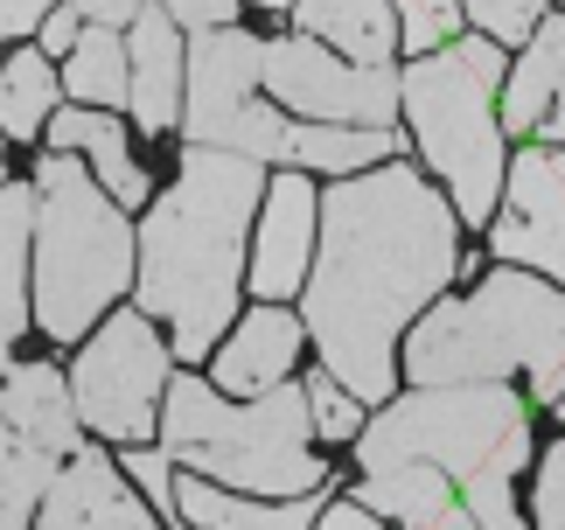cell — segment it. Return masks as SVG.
<instances>
[{"label":"cell","instance_id":"obj_1","mask_svg":"<svg viewBox=\"0 0 565 530\" xmlns=\"http://www.w3.org/2000/svg\"><path fill=\"white\" fill-rule=\"evenodd\" d=\"M468 273L461 216L419 168L384 161L321 195V245L300 286V321L321 349V370L363 398H398V336Z\"/></svg>","mask_w":565,"mask_h":530},{"label":"cell","instance_id":"obj_2","mask_svg":"<svg viewBox=\"0 0 565 530\" xmlns=\"http://www.w3.org/2000/svg\"><path fill=\"white\" fill-rule=\"evenodd\" d=\"M266 161L224 147H189L175 189L140 216V265L134 300L140 315L175 328V357H216L224 328L237 321V279H245V237L266 203Z\"/></svg>","mask_w":565,"mask_h":530},{"label":"cell","instance_id":"obj_3","mask_svg":"<svg viewBox=\"0 0 565 530\" xmlns=\"http://www.w3.org/2000/svg\"><path fill=\"white\" fill-rule=\"evenodd\" d=\"M531 378V405H565V286L495 265L468 300H440L405 336L412 384H503Z\"/></svg>","mask_w":565,"mask_h":530},{"label":"cell","instance_id":"obj_4","mask_svg":"<svg viewBox=\"0 0 565 530\" xmlns=\"http://www.w3.org/2000/svg\"><path fill=\"white\" fill-rule=\"evenodd\" d=\"M315 412H308V384H273L258 398H224L210 378H168L161 398V447L168 460L195 468L216 489H245V496H308L329 489V468L308 447Z\"/></svg>","mask_w":565,"mask_h":530},{"label":"cell","instance_id":"obj_5","mask_svg":"<svg viewBox=\"0 0 565 530\" xmlns=\"http://www.w3.org/2000/svg\"><path fill=\"white\" fill-rule=\"evenodd\" d=\"M503 42L489 35H454L440 50L412 56L398 77L412 140H419L426 168L447 182L461 224H495V210H503Z\"/></svg>","mask_w":565,"mask_h":530},{"label":"cell","instance_id":"obj_6","mask_svg":"<svg viewBox=\"0 0 565 530\" xmlns=\"http://www.w3.org/2000/svg\"><path fill=\"white\" fill-rule=\"evenodd\" d=\"M140 237L126 210L92 182L77 153H42L35 168V321L56 342H77L126 294Z\"/></svg>","mask_w":565,"mask_h":530},{"label":"cell","instance_id":"obj_7","mask_svg":"<svg viewBox=\"0 0 565 530\" xmlns=\"http://www.w3.org/2000/svg\"><path fill=\"white\" fill-rule=\"evenodd\" d=\"M356 460H363V475L426 460L454 489H468L489 468L524 475L531 468V398H516L510 384H412L356 433Z\"/></svg>","mask_w":565,"mask_h":530},{"label":"cell","instance_id":"obj_8","mask_svg":"<svg viewBox=\"0 0 565 530\" xmlns=\"http://www.w3.org/2000/svg\"><path fill=\"white\" fill-rule=\"evenodd\" d=\"M287 113L266 98V35L245 29H203L189 42V92L182 132L189 147H224L252 161H287Z\"/></svg>","mask_w":565,"mask_h":530},{"label":"cell","instance_id":"obj_9","mask_svg":"<svg viewBox=\"0 0 565 530\" xmlns=\"http://www.w3.org/2000/svg\"><path fill=\"white\" fill-rule=\"evenodd\" d=\"M77 418L105 439H147L161 433V398H168V349L154 336V315L126 307L84 342V357L71 370Z\"/></svg>","mask_w":565,"mask_h":530},{"label":"cell","instance_id":"obj_10","mask_svg":"<svg viewBox=\"0 0 565 530\" xmlns=\"http://www.w3.org/2000/svg\"><path fill=\"white\" fill-rule=\"evenodd\" d=\"M266 98H279L294 119H321V126H377L391 132V119L405 113L398 71H371V63L335 56L315 35H273L266 42Z\"/></svg>","mask_w":565,"mask_h":530},{"label":"cell","instance_id":"obj_11","mask_svg":"<svg viewBox=\"0 0 565 530\" xmlns=\"http://www.w3.org/2000/svg\"><path fill=\"white\" fill-rule=\"evenodd\" d=\"M489 252L503 265H524V273L565 286V147L531 140L510 161L503 210L489 224Z\"/></svg>","mask_w":565,"mask_h":530},{"label":"cell","instance_id":"obj_12","mask_svg":"<svg viewBox=\"0 0 565 530\" xmlns=\"http://www.w3.org/2000/svg\"><path fill=\"white\" fill-rule=\"evenodd\" d=\"M315 245H321V195L308 189V174L287 168L266 182V203H258V252L245 265L258 300H287L294 286H308L315 273Z\"/></svg>","mask_w":565,"mask_h":530},{"label":"cell","instance_id":"obj_13","mask_svg":"<svg viewBox=\"0 0 565 530\" xmlns=\"http://www.w3.org/2000/svg\"><path fill=\"white\" fill-rule=\"evenodd\" d=\"M35 523L42 530H161V517L126 489V475L98 447H77L71 460H56Z\"/></svg>","mask_w":565,"mask_h":530},{"label":"cell","instance_id":"obj_14","mask_svg":"<svg viewBox=\"0 0 565 530\" xmlns=\"http://www.w3.org/2000/svg\"><path fill=\"white\" fill-rule=\"evenodd\" d=\"M503 132L565 147V14H545L503 77Z\"/></svg>","mask_w":565,"mask_h":530},{"label":"cell","instance_id":"obj_15","mask_svg":"<svg viewBox=\"0 0 565 530\" xmlns=\"http://www.w3.org/2000/svg\"><path fill=\"white\" fill-rule=\"evenodd\" d=\"M300 342H308V321H294L279 300L252 307V315H237V336H231V342H216V357H210V384L224 391V398H258V391L287 384V378H294Z\"/></svg>","mask_w":565,"mask_h":530},{"label":"cell","instance_id":"obj_16","mask_svg":"<svg viewBox=\"0 0 565 530\" xmlns=\"http://www.w3.org/2000/svg\"><path fill=\"white\" fill-rule=\"evenodd\" d=\"M126 63H134V119L140 132H175L182 119V92H189V50H182V21L168 8H140L134 42H126Z\"/></svg>","mask_w":565,"mask_h":530},{"label":"cell","instance_id":"obj_17","mask_svg":"<svg viewBox=\"0 0 565 530\" xmlns=\"http://www.w3.org/2000/svg\"><path fill=\"white\" fill-rule=\"evenodd\" d=\"M0 412L35 454H50V460L77 454V412H71V384H63L56 363H14L8 391H0Z\"/></svg>","mask_w":565,"mask_h":530},{"label":"cell","instance_id":"obj_18","mask_svg":"<svg viewBox=\"0 0 565 530\" xmlns=\"http://www.w3.org/2000/svg\"><path fill=\"white\" fill-rule=\"evenodd\" d=\"M294 29L315 42H335V56L384 71L398 56V8L391 0H294Z\"/></svg>","mask_w":565,"mask_h":530},{"label":"cell","instance_id":"obj_19","mask_svg":"<svg viewBox=\"0 0 565 530\" xmlns=\"http://www.w3.org/2000/svg\"><path fill=\"white\" fill-rule=\"evenodd\" d=\"M50 147H56V153H84L119 210H140L147 195H154L147 168L126 153V126H119L113 113H77V105H63V113L50 119Z\"/></svg>","mask_w":565,"mask_h":530},{"label":"cell","instance_id":"obj_20","mask_svg":"<svg viewBox=\"0 0 565 530\" xmlns=\"http://www.w3.org/2000/svg\"><path fill=\"white\" fill-rule=\"evenodd\" d=\"M182 523L195 530H315V517L329 510V496L308 489V496H287V502H258V496H237V489H216V481H182Z\"/></svg>","mask_w":565,"mask_h":530},{"label":"cell","instance_id":"obj_21","mask_svg":"<svg viewBox=\"0 0 565 530\" xmlns=\"http://www.w3.org/2000/svg\"><path fill=\"white\" fill-rule=\"evenodd\" d=\"M29 245H35V189L0 182V384H8L14 336L29 328Z\"/></svg>","mask_w":565,"mask_h":530},{"label":"cell","instance_id":"obj_22","mask_svg":"<svg viewBox=\"0 0 565 530\" xmlns=\"http://www.w3.org/2000/svg\"><path fill=\"white\" fill-rule=\"evenodd\" d=\"M356 502H363V510H377L384 523H398V530H440V517L461 502V489H454L440 468H426V460H405V468L363 475Z\"/></svg>","mask_w":565,"mask_h":530},{"label":"cell","instance_id":"obj_23","mask_svg":"<svg viewBox=\"0 0 565 530\" xmlns=\"http://www.w3.org/2000/svg\"><path fill=\"white\" fill-rule=\"evenodd\" d=\"M398 147L377 126H321V119H294L287 126V168H321V174H363L384 168V153Z\"/></svg>","mask_w":565,"mask_h":530},{"label":"cell","instance_id":"obj_24","mask_svg":"<svg viewBox=\"0 0 565 530\" xmlns=\"http://www.w3.org/2000/svg\"><path fill=\"white\" fill-rule=\"evenodd\" d=\"M56 119V71L42 50H14L0 63V132L8 140H35Z\"/></svg>","mask_w":565,"mask_h":530},{"label":"cell","instance_id":"obj_25","mask_svg":"<svg viewBox=\"0 0 565 530\" xmlns=\"http://www.w3.org/2000/svg\"><path fill=\"white\" fill-rule=\"evenodd\" d=\"M63 92H71V98H92L98 113H105V105H126V98H134L126 35H119V29H92V21H84V35H77V50H71V77H63Z\"/></svg>","mask_w":565,"mask_h":530},{"label":"cell","instance_id":"obj_26","mask_svg":"<svg viewBox=\"0 0 565 530\" xmlns=\"http://www.w3.org/2000/svg\"><path fill=\"white\" fill-rule=\"evenodd\" d=\"M50 475H56V460L35 454L29 439L8 426V412H0V530H29L35 523Z\"/></svg>","mask_w":565,"mask_h":530},{"label":"cell","instance_id":"obj_27","mask_svg":"<svg viewBox=\"0 0 565 530\" xmlns=\"http://www.w3.org/2000/svg\"><path fill=\"white\" fill-rule=\"evenodd\" d=\"M545 8H552V0H461V14H468L489 42H503V50L531 42L537 21H545Z\"/></svg>","mask_w":565,"mask_h":530},{"label":"cell","instance_id":"obj_28","mask_svg":"<svg viewBox=\"0 0 565 530\" xmlns=\"http://www.w3.org/2000/svg\"><path fill=\"white\" fill-rule=\"evenodd\" d=\"M398 8V35H405V50H440V42L461 35V0H391Z\"/></svg>","mask_w":565,"mask_h":530},{"label":"cell","instance_id":"obj_29","mask_svg":"<svg viewBox=\"0 0 565 530\" xmlns=\"http://www.w3.org/2000/svg\"><path fill=\"white\" fill-rule=\"evenodd\" d=\"M308 412H315V433H329V439H356L371 418H363V398H350L329 370H315L308 378Z\"/></svg>","mask_w":565,"mask_h":530},{"label":"cell","instance_id":"obj_30","mask_svg":"<svg viewBox=\"0 0 565 530\" xmlns=\"http://www.w3.org/2000/svg\"><path fill=\"white\" fill-rule=\"evenodd\" d=\"M126 475L147 489V502H154L161 517H175L182 523V496H175V460H168V447H126Z\"/></svg>","mask_w":565,"mask_h":530},{"label":"cell","instance_id":"obj_31","mask_svg":"<svg viewBox=\"0 0 565 530\" xmlns=\"http://www.w3.org/2000/svg\"><path fill=\"white\" fill-rule=\"evenodd\" d=\"M531 530H565V405H558V439L537 460V523Z\"/></svg>","mask_w":565,"mask_h":530},{"label":"cell","instance_id":"obj_32","mask_svg":"<svg viewBox=\"0 0 565 530\" xmlns=\"http://www.w3.org/2000/svg\"><path fill=\"white\" fill-rule=\"evenodd\" d=\"M154 8H168L189 35H203V29H231V21H237V0H154Z\"/></svg>","mask_w":565,"mask_h":530},{"label":"cell","instance_id":"obj_33","mask_svg":"<svg viewBox=\"0 0 565 530\" xmlns=\"http://www.w3.org/2000/svg\"><path fill=\"white\" fill-rule=\"evenodd\" d=\"M50 8H56V0H0V42L42 29V21H50Z\"/></svg>","mask_w":565,"mask_h":530},{"label":"cell","instance_id":"obj_34","mask_svg":"<svg viewBox=\"0 0 565 530\" xmlns=\"http://www.w3.org/2000/svg\"><path fill=\"white\" fill-rule=\"evenodd\" d=\"M71 8L92 21V29H134L140 21V0H71Z\"/></svg>","mask_w":565,"mask_h":530},{"label":"cell","instance_id":"obj_35","mask_svg":"<svg viewBox=\"0 0 565 530\" xmlns=\"http://www.w3.org/2000/svg\"><path fill=\"white\" fill-rule=\"evenodd\" d=\"M315 530H391L377 510H363V502H329V510L315 517Z\"/></svg>","mask_w":565,"mask_h":530},{"label":"cell","instance_id":"obj_36","mask_svg":"<svg viewBox=\"0 0 565 530\" xmlns=\"http://www.w3.org/2000/svg\"><path fill=\"white\" fill-rule=\"evenodd\" d=\"M84 35V14L77 8H50V21H42V50H77Z\"/></svg>","mask_w":565,"mask_h":530},{"label":"cell","instance_id":"obj_37","mask_svg":"<svg viewBox=\"0 0 565 530\" xmlns=\"http://www.w3.org/2000/svg\"><path fill=\"white\" fill-rule=\"evenodd\" d=\"M440 530H475V517H468V510H461V502H454V510H447V517H440Z\"/></svg>","mask_w":565,"mask_h":530},{"label":"cell","instance_id":"obj_38","mask_svg":"<svg viewBox=\"0 0 565 530\" xmlns=\"http://www.w3.org/2000/svg\"><path fill=\"white\" fill-rule=\"evenodd\" d=\"M252 8H273V14H287V8H294V0H252Z\"/></svg>","mask_w":565,"mask_h":530},{"label":"cell","instance_id":"obj_39","mask_svg":"<svg viewBox=\"0 0 565 530\" xmlns=\"http://www.w3.org/2000/svg\"><path fill=\"white\" fill-rule=\"evenodd\" d=\"M0 140H8V132H0ZM0 168H8V153H0Z\"/></svg>","mask_w":565,"mask_h":530}]
</instances>
